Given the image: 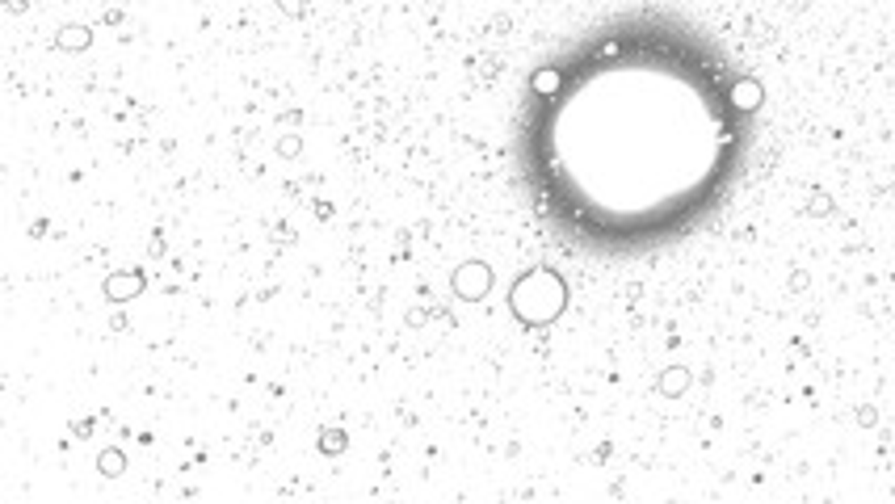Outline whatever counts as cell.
Returning a JSON list of instances; mask_svg holds the SVG:
<instances>
[{"label":"cell","instance_id":"1","mask_svg":"<svg viewBox=\"0 0 895 504\" xmlns=\"http://www.w3.org/2000/svg\"><path fill=\"white\" fill-rule=\"evenodd\" d=\"M568 307V286L551 270H530L521 273L513 290H509V311L518 315L526 328H543V323L559 320Z\"/></svg>","mask_w":895,"mask_h":504},{"label":"cell","instance_id":"2","mask_svg":"<svg viewBox=\"0 0 895 504\" xmlns=\"http://www.w3.org/2000/svg\"><path fill=\"white\" fill-rule=\"evenodd\" d=\"M450 290H455L463 303H483L488 290H492V265H483V261H463V265L450 273Z\"/></svg>","mask_w":895,"mask_h":504},{"label":"cell","instance_id":"3","mask_svg":"<svg viewBox=\"0 0 895 504\" xmlns=\"http://www.w3.org/2000/svg\"><path fill=\"white\" fill-rule=\"evenodd\" d=\"M143 286H147V278H143L139 270H127V273H110L102 290L110 303H130V298L143 295Z\"/></svg>","mask_w":895,"mask_h":504},{"label":"cell","instance_id":"4","mask_svg":"<svg viewBox=\"0 0 895 504\" xmlns=\"http://www.w3.org/2000/svg\"><path fill=\"white\" fill-rule=\"evenodd\" d=\"M727 102L736 105V114H757L761 102H766V89H761V80L740 76L736 84H731V93H727Z\"/></svg>","mask_w":895,"mask_h":504},{"label":"cell","instance_id":"5","mask_svg":"<svg viewBox=\"0 0 895 504\" xmlns=\"http://www.w3.org/2000/svg\"><path fill=\"white\" fill-rule=\"evenodd\" d=\"M689 383H694V370H686V366H669V370H660V395L664 400H681L689 391Z\"/></svg>","mask_w":895,"mask_h":504},{"label":"cell","instance_id":"6","mask_svg":"<svg viewBox=\"0 0 895 504\" xmlns=\"http://www.w3.org/2000/svg\"><path fill=\"white\" fill-rule=\"evenodd\" d=\"M89 42H93L89 26H64L55 34V47H59V51H89Z\"/></svg>","mask_w":895,"mask_h":504},{"label":"cell","instance_id":"7","mask_svg":"<svg viewBox=\"0 0 895 504\" xmlns=\"http://www.w3.org/2000/svg\"><path fill=\"white\" fill-rule=\"evenodd\" d=\"M97 471H102L105 479H118L122 471H127V454L122 450H102L97 454Z\"/></svg>","mask_w":895,"mask_h":504},{"label":"cell","instance_id":"8","mask_svg":"<svg viewBox=\"0 0 895 504\" xmlns=\"http://www.w3.org/2000/svg\"><path fill=\"white\" fill-rule=\"evenodd\" d=\"M559 84H563L559 67H543V72H534V76H530V89H534V93H543V97L559 93Z\"/></svg>","mask_w":895,"mask_h":504},{"label":"cell","instance_id":"9","mask_svg":"<svg viewBox=\"0 0 895 504\" xmlns=\"http://www.w3.org/2000/svg\"><path fill=\"white\" fill-rule=\"evenodd\" d=\"M345 446H350L345 429H328L324 438H320V450H324V454H345Z\"/></svg>","mask_w":895,"mask_h":504},{"label":"cell","instance_id":"10","mask_svg":"<svg viewBox=\"0 0 895 504\" xmlns=\"http://www.w3.org/2000/svg\"><path fill=\"white\" fill-rule=\"evenodd\" d=\"M278 152H282V155H298V152H303V139H298V135H286V139L278 143Z\"/></svg>","mask_w":895,"mask_h":504},{"label":"cell","instance_id":"11","mask_svg":"<svg viewBox=\"0 0 895 504\" xmlns=\"http://www.w3.org/2000/svg\"><path fill=\"white\" fill-rule=\"evenodd\" d=\"M874 420H879V412H874V408H862V412H857V425H874Z\"/></svg>","mask_w":895,"mask_h":504},{"label":"cell","instance_id":"12","mask_svg":"<svg viewBox=\"0 0 895 504\" xmlns=\"http://www.w3.org/2000/svg\"><path fill=\"white\" fill-rule=\"evenodd\" d=\"M282 9L286 13H303V4H298V0H282Z\"/></svg>","mask_w":895,"mask_h":504}]
</instances>
